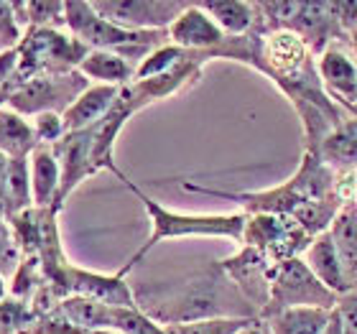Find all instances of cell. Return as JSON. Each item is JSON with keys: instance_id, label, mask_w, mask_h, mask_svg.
<instances>
[{"instance_id": "cell-1", "label": "cell", "mask_w": 357, "mask_h": 334, "mask_svg": "<svg viewBox=\"0 0 357 334\" xmlns=\"http://www.w3.org/2000/svg\"><path fill=\"white\" fill-rule=\"evenodd\" d=\"M186 192L220 197L227 202H238L248 215H286L301 222L314 238L327 232L335 222V217L342 209V202L337 197V174L329 169L319 156L304 151V158L298 164V171L286 179L281 186L261 189V192H222L209 186L181 184Z\"/></svg>"}, {"instance_id": "cell-2", "label": "cell", "mask_w": 357, "mask_h": 334, "mask_svg": "<svg viewBox=\"0 0 357 334\" xmlns=\"http://www.w3.org/2000/svg\"><path fill=\"white\" fill-rule=\"evenodd\" d=\"M118 179L135 194V199L141 202L146 215H149L151 232L146 243L128 258V263L118 271L120 278H126L146 255H149L158 243L164 240H181V238H222V240H235L243 243L248 225V212H222V215H189V212H174V209L164 207L158 199L149 197L141 186H135L130 179L120 171Z\"/></svg>"}, {"instance_id": "cell-3", "label": "cell", "mask_w": 357, "mask_h": 334, "mask_svg": "<svg viewBox=\"0 0 357 334\" xmlns=\"http://www.w3.org/2000/svg\"><path fill=\"white\" fill-rule=\"evenodd\" d=\"M64 8H67V31L87 49L123 54L126 59H138L141 64L158 46L169 44L166 31H130L115 26L97 13L92 3L84 0H64Z\"/></svg>"}, {"instance_id": "cell-4", "label": "cell", "mask_w": 357, "mask_h": 334, "mask_svg": "<svg viewBox=\"0 0 357 334\" xmlns=\"http://www.w3.org/2000/svg\"><path fill=\"white\" fill-rule=\"evenodd\" d=\"M18 52V67H15L13 82H26L38 75H69L77 72L92 49L64 33L61 29H26Z\"/></svg>"}, {"instance_id": "cell-5", "label": "cell", "mask_w": 357, "mask_h": 334, "mask_svg": "<svg viewBox=\"0 0 357 334\" xmlns=\"http://www.w3.org/2000/svg\"><path fill=\"white\" fill-rule=\"evenodd\" d=\"M335 309L337 296L324 283L312 273L304 258L283 260L271 271V289H268V304L258 317H273L286 309Z\"/></svg>"}, {"instance_id": "cell-6", "label": "cell", "mask_w": 357, "mask_h": 334, "mask_svg": "<svg viewBox=\"0 0 357 334\" xmlns=\"http://www.w3.org/2000/svg\"><path fill=\"white\" fill-rule=\"evenodd\" d=\"M87 87L89 79L79 75V69L69 75H38L26 82H13L6 107L15 110L23 118H36L41 112L64 115Z\"/></svg>"}, {"instance_id": "cell-7", "label": "cell", "mask_w": 357, "mask_h": 334, "mask_svg": "<svg viewBox=\"0 0 357 334\" xmlns=\"http://www.w3.org/2000/svg\"><path fill=\"white\" fill-rule=\"evenodd\" d=\"M314 235L294 217L286 215H248L243 248L261 252L271 266L283 260L301 258L306 248L312 245Z\"/></svg>"}, {"instance_id": "cell-8", "label": "cell", "mask_w": 357, "mask_h": 334, "mask_svg": "<svg viewBox=\"0 0 357 334\" xmlns=\"http://www.w3.org/2000/svg\"><path fill=\"white\" fill-rule=\"evenodd\" d=\"M95 10L130 31H169L189 3L181 0H92Z\"/></svg>"}, {"instance_id": "cell-9", "label": "cell", "mask_w": 357, "mask_h": 334, "mask_svg": "<svg viewBox=\"0 0 357 334\" xmlns=\"http://www.w3.org/2000/svg\"><path fill=\"white\" fill-rule=\"evenodd\" d=\"M166 33H169V44L178 46V49H186V52H202V54H217L227 44V38H230L212 21V15L199 3H189L176 21L169 26Z\"/></svg>"}, {"instance_id": "cell-10", "label": "cell", "mask_w": 357, "mask_h": 334, "mask_svg": "<svg viewBox=\"0 0 357 334\" xmlns=\"http://www.w3.org/2000/svg\"><path fill=\"white\" fill-rule=\"evenodd\" d=\"M321 87L329 89V95L337 97L342 105L352 107L357 118V64L350 54L337 44L327 46L317 61Z\"/></svg>"}, {"instance_id": "cell-11", "label": "cell", "mask_w": 357, "mask_h": 334, "mask_svg": "<svg viewBox=\"0 0 357 334\" xmlns=\"http://www.w3.org/2000/svg\"><path fill=\"white\" fill-rule=\"evenodd\" d=\"M301 258L306 260V266L312 268V273L317 275V278H319V281L324 283V286H327L337 298L352 289L350 281H347V273H344L342 260H340V252H337L335 240H332V235H329V230L321 232V235H317Z\"/></svg>"}, {"instance_id": "cell-12", "label": "cell", "mask_w": 357, "mask_h": 334, "mask_svg": "<svg viewBox=\"0 0 357 334\" xmlns=\"http://www.w3.org/2000/svg\"><path fill=\"white\" fill-rule=\"evenodd\" d=\"M120 89L123 87H112V84H89L75 100V105L61 115L67 133H77V130H84V128H92L95 123H100L112 110Z\"/></svg>"}, {"instance_id": "cell-13", "label": "cell", "mask_w": 357, "mask_h": 334, "mask_svg": "<svg viewBox=\"0 0 357 334\" xmlns=\"http://www.w3.org/2000/svg\"><path fill=\"white\" fill-rule=\"evenodd\" d=\"M31 189H33V207L59 209L61 192V164L52 146H38L31 153Z\"/></svg>"}, {"instance_id": "cell-14", "label": "cell", "mask_w": 357, "mask_h": 334, "mask_svg": "<svg viewBox=\"0 0 357 334\" xmlns=\"http://www.w3.org/2000/svg\"><path fill=\"white\" fill-rule=\"evenodd\" d=\"M317 156L335 171V174H350L357 171V118H344L324 135V141L317 149Z\"/></svg>"}, {"instance_id": "cell-15", "label": "cell", "mask_w": 357, "mask_h": 334, "mask_svg": "<svg viewBox=\"0 0 357 334\" xmlns=\"http://www.w3.org/2000/svg\"><path fill=\"white\" fill-rule=\"evenodd\" d=\"M79 75L87 79H95V84H112V87H128L135 79V67L133 61L126 59L123 54L115 52H92L84 56L79 64Z\"/></svg>"}, {"instance_id": "cell-16", "label": "cell", "mask_w": 357, "mask_h": 334, "mask_svg": "<svg viewBox=\"0 0 357 334\" xmlns=\"http://www.w3.org/2000/svg\"><path fill=\"white\" fill-rule=\"evenodd\" d=\"M212 21L230 38L250 36L258 26V6L245 0H215V3H199Z\"/></svg>"}, {"instance_id": "cell-17", "label": "cell", "mask_w": 357, "mask_h": 334, "mask_svg": "<svg viewBox=\"0 0 357 334\" xmlns=\"http://www.w3.org/2000/svg\"><path fill=\"white\" fill-rule=\"evenodd\" d=\"M38 149L33 123L10 107H0V153L8 158H31Z\"/></svg>"}, {"instance_id": "cell-18", "label": "cell", "mask_w": 357, "mask_h": 334, "mask_svg": "<svg viewBox=\"0 0 357 334\" xmlns=\"http://www.w3.org/2000/svg\"><path fill=\"white\" fill-rule=\"evenodd\" d=\"M329 235L335 240L340 260L344 266L347 281L350 286H357V207L355 204H344L335 222L329 227Z\"/></svg>"}, {"instance_id": "cell-19", "label": "cell", "mask_w": 357, "mask_h": 334, "mask_svg": "<svg viewBox=\"0 0 357 334\" xmlns=\"http://www.w3.org/2000/svg\"><path fill=\"white\" fill-rule=\"evenodd\" d=\"M335 309H312V306H301V309H286L273 317H266L273 334H324L329 319H332Z\"/></svg>"}, {"instance_id": "cell-20", "label": "cell", "mask_w": 357, "mask_h": 334, "mask_svg": "<svg viewBox=\"0 0 357 334\" xmlns=\"http://www.w3.org/2000/svg\"><path fill=\"white\" fill-rule=\"evenodd\" d=\"M13 6L23 29H61V26H67V8L59 0H15Z\"/></svg>"}, {"instance_id": "cell-21", "label": "cell", "mask_w": 357, "mask_h": 334, "mask_svg": "<svg viewBox=\"0 0 357 334\" xmlns=\"http://www.w3.org/2000/svg\"><path fill=\"white\" fill-rule=\"evenodd\" d=\"M33 207L29 158H8V209L10 217Z\"/></svg>"}, {"instance_id": "cell-22", "label": "cell", "mask_w": 357, "mask_h": 334, "mask_svg": "<svg viewBox=\"0 0 357 334\" xmlns=\"http://www.w3.org/2000/svg\"><path fill=\"white\" fill-rule=\"evenodd\" d=\"M253 317H212V319L166 324V334H238Z\"/></svg>"}, {"instance_id": "cell-23", "label": "cell", "mask_w": 357, "mask_h": 334, "mask_svg": "<svg viewBox=\"0 0 357 334\" xmlns=\"http://www.w3.org/2000/svg\"><path fill=\"white\" fill-rule=\"evenodd\" d=\"M21 334H115V332L77 327V324L64 319L56 309H52V312H46V314H36L29 327L21 329Z\"/></svg>"}, {"instance_id": "cell-24", "label": "cell", "mask_w": 357, "mask_h": 334, "mask_svg": "<svg viewBox=\"0 0 357 334\" xmlns=\"http://www.w3.org/2000/svg\"><path fill=\"white\" fill-rule=\"evenodd\" d=\"M33 309L31 304H23L18 298H8L0 304V334H21L33 321Z\"/></svg>"}, {"instance_id": "cell-25", "label": "cell", "mask_w": 357, "mask_h": 334, "mask_svg": "<svg viewBox=\"0 0 357 334\" xmlns=\"http://www.w3.org/2000/svg\"><path fill=\"white\" fill-rule=\"evenodd\" d=\"M31 123H33V130H36L38 146H56L67 135L64 118H61L59 112H41Z\"/></svg>"}, {"instance_id": "cell-26", "label": "cell", "mask_w": 357, "mask_h": 334, "mask_svg": "<svg viewBox=\"0 0 357 334\" xmlns=\"http://www.w3.org/2000/svg\"><path fill=\"white\" fill-rule=\"evenodd\" d=\"M18 263H21V248L15 243L10 220L0 217V275H6V271L15 273Z\"/></svg>"}, {"instance_id": "cell-27", "label": "cell", "mask_w": 357, "mask_h": 334, "mask_svg": "<svg viewBox=\"0 0 357 334\" xmlns=\"http://www.w3.org/2000/svg\"><path fill=\"white\" fill-rule=\"evenodd\" d=\"M23 33H26V29L18 21L15 6L10 0H0V38H3L6 49H15L21 44Z\"/></svg>"}, {"instance_id": "cell-28", "label": "cell", "mask_w": 357, "mask_h": 334, "mask_svg": "<svg viewBox=\"0 0 357 334\" xmlns=\"http://www.w3.org/2000/svg\"><path fill=\"white\" fill-rule=\"evenodd\" d=\"M15 67H18V52L15 49H3L0 52V107H6L8 97H10Z\"/></svg>"}, {"instance_id": "cell-29", "label": "cell", "mask_w": 357, "mask_h": 334, "mask_svg": "<svg viewBox=\"0 0 357 334\" xmlns=\"http://www.w3.org/2000/svg\"><path fill=\"white\" fill-rule=\"evenodd\" d=\"M337 314L342 321L344 334H357V286H352L347 294L337 298Z\"/></svg>"}, {"instance_id": "cell-30", "label": "cell", "mask_w": 357, "mask_h": 334, "mask_svg": "<svg viewBox=\"0 0 357 334\" xmlns=\"http://www.w3.org/2000/svg\"><path fill=\"white\" fill-rule=\"evenodd\" d=\"M0 217L10 220V209H8V156L0 153Z\"/></svg>"}, {"instance_id": "cell-31", "label": "cell", "mask_w": 357, "mask_h": 334, "mask_svg": "<svg viewBox=\"0 0 357 334\" xmlns=\"http://www.w3.org/2000/svg\"><path fill=\"white\" fill-rule=\"evenodd\" d=\"M238 334H273V332H271V324H268L266 319H261V317H253V319L248 321V327L240 329Z\"/></svg>"}, {"instance_id": "cell-32", "label": "cell", "mask_w": 357, "mask_h": 334, "mask_svg": "<svg viewBox=\"0 0 357 334\" xmlns=\"http://www.w3.org/2000/svg\"><path fill=\"white\" fill-rule=\"evenodd\" d=\"M324 334H344L342 321H340V314H337V309L332 312V319H329V324H327V329H324Z\"/></svg>"}, {"instance_id": "cell-33", "label": "cell", "mask_w": 357, "mask_h": 334, "mask_svg": "<svg viewBox=\"0 0 357 334\" xmlns=\"http://www.w3.org/2000/svg\"><path fill=\"white\" fill-rule=\"evenodd\" d=\"M10 298V281H8L6 275H0V304Z\"/></svg>"}, {"instance_id": "cell-34", "label": "cell", "mask_w": 357, "mask_h": 334, "mask_svg": "<svg viewBox=\"0 0 357 334\" xmlns=\"http://www.w3.org/2000/svg\"><path fill=\"white\" fill-rule=\"evenodd\" d=\"M350 181H352V197H350V204L357 207V171H350Z\"/></svg>"}, {"instance_id": "cell-35", "label": "cell", "mask_w": 357, "mask_h": 334, "mask_svg": "<svg viewBox=\"0 0 357 334\" xmlns=\"http://www.w3.org/2000/svg\"><path fill=\"white\" fill-rule=\"evenodd\" d=\"M350 46H352V52L357 54V29L350 31Z\"/></svg>"}]
</instances>
